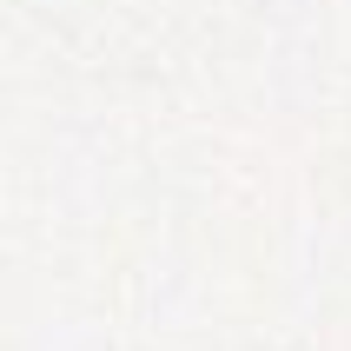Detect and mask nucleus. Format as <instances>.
I'll return each mask as SVG.
<instances>
[]
</instances>
